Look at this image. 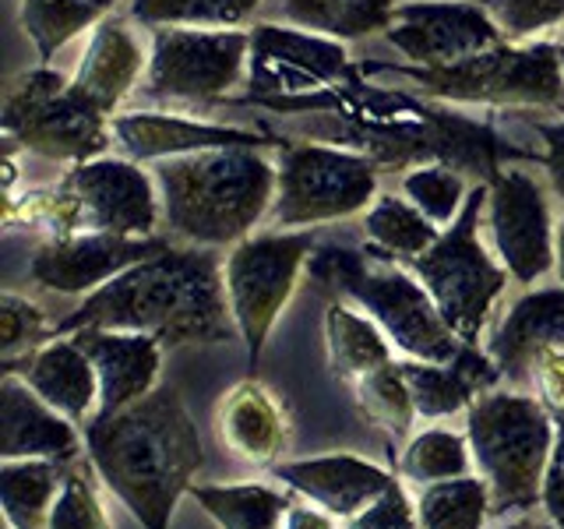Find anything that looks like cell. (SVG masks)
<instances>
[{"mask_svg": "<svg viewBox=\"0 0 564 529\" xmlns=\"http://www.w3.org/2000/svg\"><path fill=\"white\" fill-rule=\"evenodd\" d=\"M360 67L311 96L247 99L275 114H325L335 128L311 123L307 131L325 134L343 149H357L384 170H413L427 163H445L458 173H473L480 184H490L505 170L508 159H540L487 128L480 120L452 114L445 102L405 93V88L367 85Z\"/></svg>", "mask_w": 564, "mask_h": 529, "instance_id": "cell-1", "label": "cell"}, {"mask_svg": "<svg viewBox=\"0 0 564 529\" xmlns=\"http://www.w3.org/2000/svg\"><path fill=\"white\" fill-rule=\"evenodd\" d=\"M78 328L145 332L163 346L226 343L240 335L226 300L223 258L216 247L194 244H170L166 251L120 272L88 293L53 335H70Z\"/></svg>", "mask_w": 564, "mask_h": 529, "instance_id": "cell-2", "label": "cell"}, {"mask_svg": "<svg viewBox=\"0 0 564 529\" xmlns=\"http://www.w3.org/2000/svg\"><path fill=\"white\" fill-rule=\"evenodd\" d=\"M102 484L145 529H170L176 501L205 466L202 438L176 388H155L128 410L85 428Z\"/></svg>", "mask_w": 564, "mask_h": 529, "instance_id": "cell-3", "label": "cell"}, {"mask_svg": "<svg viewBox=\"0 0 564 529\" xmlns=\"http://www.w3.org/2000/svg\"><path fill=\"white\" fill-rule=\"evenodd\" d=\"M163 223L194 247H234L269 216L279 163L261 149H208L155 163Z\"/></svg>", "mask_w": 564, "mask_h": 529, "instance_id": "cell-4", "label": "cell"}, {"mask_svg": "<svg viewBox=\"0 0 564 529\" xmlns=\"http://www.w3.org/2000/svg\"><path fill=\"white\" fill-rule=\"evenodd\" d=\"M307 272L322 290L375 317L405 360L448 364L466 346L441 317L416 272L399 269L395 261H381L346 244H325L314 247Z\"/></svg>", "mask_w": 564, "mask_h": 529, "instance_id": "cell-5", "label": "cell"}, {"mask_svg": "<svg viewBox=\"0 0 564 529\" xmlns=\"http://www.w3.org/2000/svg\"><path fill=\"white\" fill-rule=\"evenodd\" d=\"M476 476L490 487L494 511L533 508L543 498L557 431L551 410L529 392H484L466 410Z\"/></svg>", "mask_w": 564, "mask_h": 529, "instance_id": "cell-6", "label": "cell"}, {"mask_svg": "<svg viewBox=\"0 0 564 529\" xmlns=\"http://www.w3.org/2000/svg\"><path fill=\"white\" fill-rule=\"evenodd\" d=\"M364 75H392L410 82L420 96L466 106H564V64L554 43H498L466 61L364 64Z\"/></svg>", "mask_w": 564, "mask_h": 529, "instance_id": "cell-7", "label": "cell"}, {"mask_svg": "<svg viewBox=\"0 0 564 529\" xmlns=\"http://www.w3.org/2000/svg\"><path fill=\"white\" fill-rule=\"evenodd\" d=\"M487 212V184H476L452 226L437 244L413 261L416 279L427 287L441 317L463 343L476 346L487 317L508 287V269L480 244V216Z\"/></svg>", "mask_w": 564, "mask_h": 529, "instance_id": "cell-8", "label": "cell"}, {"mask_svg": "<svg viewBox=\"0 0 564 529\" xmlns=\"http://www.w3.org/2000/svg\"><path fill=\"white\" fill-rule=\"evenodd\" d=\"M4 134L25 152L78 166L106 152L113 141V117L75 93L61 71L43 64L11 82L4 99Z\"/></svg>", "mask_w": 564, "mask_h": 529, "instance_id": "cell-9", "label": "cell"}, {"mask_svg": "<svg viewBox=\"0 0 564 529\" xmlns=\"http://www.w3.org/2000/svg\"><path fill=\"white\" fill-rule=\"evenodd\" d=\"M314 247V229H272L243 237L223 258L226 300L251 364H258L272 325L290 307Z\"/></svg>", "mask_w": 564, "mask_h": 529, "instance_id": "cell-10", "label": "cell"}, {"mask_svg": "<svg viewBox=\"0 0 564 529\" xmlns=\"http://www.w3.org/2000/svg\"><path fill=\"white\" fill-rule=\"evenodd\" d=\"M378 163L343 145H282L275 229H311L367 212L378 198Z\"/></svg>", "mask_w": 564, "mask_h": 529, "instance_id": "cell-11", "label": "cell"}, {"mask_svg": "<svg viewBox=\"0 0 564 529\" xmlns=\"http://www.w3.org/2000/svg\"><path fill=\"white\" fill-rule=\"evenodd\" d=\"M251 61V32L240 29H152L149 85L155 99L208 102L243 82Z\"/></svg>", "mask_w": 564, "mask_h": 529, "instance_id": "cell-12", "label": "cell"}, {"mask_svg": "<svg viewBox=\"0 0 564 529\" xmlns=\"http://www.w3.org/2000/svg\"><path fill=\"white\" fill-rule=\"evenodd\" d=\"M352 71L343 40L258 22L251 29V61H247V88L251 99L311 96L339 85Z\"/></svg>", "mask_w": 564, "mask_h": 529, "instance_id": "cell-13", "label": "cell"}, {"mask_svg": "<svg viewBox=\"0 0 564 529\" xmlns=\"http://www.w3.org/2000/svg\"><path fill=\"white\" fill-rule=\"evenodd\" d=\"M487 226L494 251L522 287L554 269L557 223L551 219V202L536 176L511 166L494 176L487 184Z\"/></svg>", "mask_w": 564, "mask_h": 529, "instance_id": "cell-14", "label": "cell"}, {"mask_svg": "<svg viewBox=\"0 0 564 529\" xmlns=\"http://www.w3.org/2000/svg\"><path fill=\"white\" fill-rule=\"evenodd\" d=\"M64 184L78 194L82 234L155 237L163 219L155 173H145L134 159H88L64 173Z\"/></svg>", "mask_w": 564, "mask_h": 529, "instance_id": "cell-15", "label": "cell"}, {"mask_svg": "<svg viewBox=\"0 0 564 529\" xmlns=\"http://www.w3.org/2000/svg\"><path fill=\"white\" fill-rule=\"evenodd\" d=\"M384 40L392 43L405 61L420 67H441L466 61L473 53H484L498 43H508L501 25L480 0H416L399 4L392 25L384 29Z\"/></svg>", "mask_w": 564, "mask_h": 529, "instance_id": "cell-16", "label": "cell"}, {"mask_svg": "<svg viewBox=\"0 0 564 529\" xmlns=\"http://www.w3.org/2000/svg\"><path fill=\"white\" fill-rule=\"evenodd\" d=\"M166 237H117V234H75L50 237L29 261L35 287L53 293H96L120 272L166 251Z\"/></svg>", "mask_w": 564, "mask_h": 529, "instance_id": "cell-17", "label": "cell"}, {"mask_svg": "<svg viewBox=\"0 0 564 529\" xmlns=\"http://www.w3.org/2000/svg\"><path fill=\"white\" fill-rule=\"evenodd\" d=\"M113 138L120 152L134 163H163L176 155H194L208 149H272L286 145L269 134L226 128V123L191 120L176 114H155V110H134L113 117Z\"/></svg>", "mask_w": 564, "mask_h": 529, "instance_id": "cell-18", "label": "cell"}, {"mask_svg": "<svg viewBox=\"0 0 564 529\" xmlns=\"http://www.w3.org/2000/svg\"><path fill=\"white\" fill-rule=\"evenodd\" d=\"M70 335L93 357L99 375V410L93 420H106L128 410V406L159 388L163 343L152 339V335L120 328H78Z\"/></svg>", "mask_w": 564, "mask_h": 529, "instance_id": "cell-19", "label": "cell"}, {"mask_svg": "<svg viewBox=\"0 0 564 529\" xmlns=\"http://www.w3.org/2000/svg\"><path fill=\"white\" fill-rule=\"evenodd\" d=\"M4 375H18L35 396L46 399L78 428H88L99 410V375L93 357L78 346L75 335H53L43 346L25 353L22 360H8Z\"/></svg>", "mask_w": 564, "mask_h": 529, "instance_id": "cell-20", "label": "cell"}, {"mask_svg": "<svg viewBox=\"0 0 564 529\" xmlns=\"http://www.w3.org/2000/svg\"><path fill=\"white\" fill-rule=\"evenodd\" d=\"M78 455V423L53 410L18 375H4L0 381V458H50V463L70 466Z\"/></svg>", "mask_w": 564, "mask_h": 529, "instance_id": "cell-21", "label": "cell"}, {"mask_svg": "<svg viewBox=\"0 0 564 529\" xmlns=\"http://www.w3.org/2000/svg\"><path fill=\"white\" fill-rule=\"evenodd\" d=\"M141 75H149V53L141 46V35L123 14H102L70 78L75 93H82L106 117H113Z\"/></svg>", "mask_w": 564, "mask_h": 529, "instance_id": "cell-22", "label": "cell"}, {"mask_svg": "<svg viewBox=\"0 0 564 529\" xmlns=\"http://www.w3.org/2000/svg\"><path fill=\"white\" fill-rule=\"evenodd\" d=\"M212 423L219 445L247 466H275L290 445L286 410L258 378H243L223 392Z\"/></svg>", "mask_w": 564, "mask_h": 529, "instance_id": "cell-23", "label": "cell"}, {"mask_svg": "<svg viewBox=\"0 0 564 529\" xmlns=\"http://www.w3.org/2000/svg\"><path fill=\"white\" fill-rule=\"evenodd\" d=\"M564 346V287L522 293L487 339V357L508 381H533V367L546 349Z\"/></svg>", "mask_w": 564, "mask_h": 529, "instance_id": "cell-24", "label": "cell"}, {"mask_svg": "<svg viewBox=\"0 0 564 529\" xmlns=\"http://www.w3.org/2000/svg\"><path fill=\"white\" fill-rule=\"evenodd\" d=\"M275 476L335 519L360 516L370 501H378L395 484V476L388 469L367 463L360 455H339V452L300 458V463H279Z\"/></svg>", "mask_w": 564, "mask_h": 529, "instance_id": "cell-25", "label": "cell"}, {"mask_svg": "<svg viewBox=\"0 0 564 529\" xmlns=\"http://www.w3.org/2000/svg\"><path fill=\"white\" fill-rule=\"evenodd\" d=\"M399 367H402L405 385H410L416 417L423 420H448L455 413H466L469 406L484 392H490V385L501 378L498 364L469 343L448 364L402 360Z\"/></svg>", "mask_w": 564, "mask_h": 529, "instance_id": "cell-26", "label": "cell"}, {"mask_svg": "<svg viewBox=\"0 0 564 529\" xmlns=\"http://www.w3.org/2000/svg\"><path fill=\"white\" fill-rule=\"evenodd\" d=\"M325 349L332 370L349 385L395 360V346L375 317L360 314V307H349L346 300H332L325 311Z\"/></svg>", "mask_w": 564, "mask_h": 529, "instance_id": "cell-27", "label": "cell"}, {"mask_svg": "<svg viewBox=\"0 0 564 529\" xmlns=\"http://www.w3.org/2000/svg\"><path fill=\"white\" fill-rule=\"evenodd\" d=\"M364 237L367 255L381 261H416L427 255L441 237V226L431 223L410 198H395V194H378L375 205L364 216Z\"/></svg>", "mask_w": 564, "mask_h": 529, "instance_id": "cell-28", "label": "cell"}, {"mask_svg": "<svg viewBox=\"0 0 564 529\" xmlns=\"http://www.w3.org/2000/svg\"><path fill=\"white\" fill-rule=\"evenodd\" d=\"M64 463L50 458H4L0 466V505L8 529H46L53 498L64 484Z\"/></svg>", "mask_w": 564, "mask_h": 529, "instance_id": "cell-29", "label": "cell"}, {"mask_svg": "<svg viewBox=\"0 0 564 529\" xmlns=\"http://www.w3.org/2000/svg\"><path fill=\"white\" fill-rule=\"evenodd\" d=\"M395 0H282V14L293 25L332 35V40H364L392 25Z\"/></svg>", "mask_w": 564, "mask_h": 529, "instance_id": "cell-30", "label": "cell"}, {"mask_svg": "<svg viewBox=\"0 0 564 529\" xmlns=\"http://www.w3.org/2000/svg\"><path fill=\"white\" fill-rule=\"evenodd\" d=\"M191 494L219 529H279L293 505V498L269 484H194Z\"/></svg>", "mask_w": 564, "mask_h": 529, "instance_id": "cell-31", "label": "cell"}, {"mask_svg": "<svg viewBox=\"0 0 564 529\" xmlns=\"http://www.w3.org/2000/svg\"><path fill=\"white\" fill-rule=\"evenodd\" d=\"M490 511V487L473 473L423 487L416 498L420 529H484Z\"/></svg>", "mask_w": 564, "mask_h": 529, "instance_id": "cell-32", "label": "cell"}, {"mask_svg": "<svg viewBox=\"0 0 564 529\" xmlns=\"http://www.w3.org/2000/svg\"><path fill=\"white\" fill-rule=\"evenodd\" d=\"M469 473H473L469 438L448 428H427L413 434L399 458V476L416 487H431V484L455 481V476H469Z\"/></svg>", "mask_w": 564, "mask_h": 529, "instance_id": "cell-33", "label": "cell"}, {"mask_svg": "<svg viewBox=\"0 0 564 529\" xmlns=\"http://www.w3.org/2000/svg\"><path fill=\"white\" fill-rule=\"evenodd\" d=\"M261 0H128L134 22L149 29H237Z\"/></svg>", "mask_w": 564, "mask_h": 529, "instance_id": "cell-34", "label": "cell"}, {"mask_svg": "<svg viewBox=\"0 0 564 529\" xmlns=\"http://www.w3.org/2000/svg\"><path fill=\"white\" fill-rule=\"evenodd\" d=\"M99 18L102 11L93 0H22V29L43 64L85 29H96Z\"/></svg>", "mask_w": 564, "mask_h": 529, "instance_id": "cell-35", "label": "cell"}, {"mask_svg": "<svg viewBox=\"0 0 564 529\" xmlns=\"http://www.w3.org/2000/svg\"><path fill=\"white\" fill-rule=\"evenodd\" d=\"M4 223L8 226H25V229H43L50 237H75L82 234V205L78 194L64 181L53 187L25 191L22 198H8L4 205Z\"/></svg>", "mask_w": 564, "mask_h": 529, "instance_id": "cell-36", "label": "cell"}, {"mask_svg": "<svg viewBox=\"0 0 564 529\" xmlns=\"http://www.w3.org/2000/svg\"><path fill=\"white\" fill-rule=\"evenodd\" d=\"M469 191L473 187L466 184V176L445 163L413 166L402 176V194L437 226H452L458 219Z\"/></svg>", "mask_w": 564, "mask_h": 529, "instance_id": "cell-37", "label": "cell"}, {"mask_svg": "<svg viewBox=\"0 0 564 529\" xmlns=\"http://www.w3.org/2000/svg\"><path fill=\"white\" fill-rule=\"evenodd\" d=\"M352 392H357L360 413L367 420H375L378 428L395 431V434H405L413 428L416 406L410 396V385H405V378H402V367L395 360L381 370H375V375L360 378L357 385H352Z\"/></svg>", "mask_w": 564, "mask_h": 529, "instance_id": "cell-38", "label": "cell"}, {"mask_svg": "<svg viewBox=\"0 0 564 529\" xmlns=\"http://www.w3.org/2000/svg\"><path fill=\"white\" fill-rule=\"evenodd\" d=\"M508 43H525L564 25V0H480Z\"/></svg>", "mask_w": 564, "mask_h": 529, "instance_id": "cell-39", "label": "cell"}, {"mask_svg": "<svg viewBox=\"0 0 564 529\" xmlns=\"http://www.w3.org/2000/svg\"><path fill=\"white\" fill-rule=\"evenodd\" d=\"M46 529H110L99 494L85 481L82 469L64 473V484L46 516Z\"/></svg>", "mask_w": 564, "mask_h": 529, "instance_id": "cell-40", "label": "cell"}, {"mask_svg": "<svg viewBox=\"0 0 564 529\" xmlns=\"http://www.w3.org/2000/svg\"><path fill=\"white\" fill-rule=\"evenodd\" d=\"M0 349H4V360L25 357L35 346H43L46 335V314L40 304H32L29 296L4 293L0 296Z\"/></svg>", "mask_w": 564, "mask_h": 529, "instance_id": "cell-41", "label": "cell"}, {"mask_svg": "<svg viewBox=\"0 0 564 529\" xmlns=\"http://www.w3.org/2000/svg\"><path fill=\"white\" fill-rule=\"evenodd\" d=\"M349 529H420L416 501H410L405 487L395 481L378 501H370L360 516L349 519Z\"/></svg>", "mask_w": 564, "mask_h": 529, "instance_id": "cell-42", "label": "cell"}, {"mask_svg": "<svg viewBox=\"0 0 564 529\" xmlns=\"http://www.w3.org/2000/svg\"><path fill=\"white\" fill-rule=\"evenodd\" d=\"M533 388L536 399L564 420V346L546 349L533 367Z\"/></svg>", "mask_w": 564, "mask_h": 529, "instance_id": "cell-43", "label": "cell"}, {"mask_svg": "<svg viewBox=\"0 0 564 529\" xmlns=\"http://www.w3.org/2000/svg\"><path fill=\"white\" fill-rule=\"evenodd\" d=\"M536 131L543 138L540 163L546 166V176H551V187L557 191V198H564V120L540 123Z\"/></svg>", "mask_w": 564, "mask_h": 529, "instance_id": "cell-44", "label": "cell"}, {"mask_svg": "<svg viewBox=\"0 0 564 529\" xmlns=\"http://www.w3.org/2000/svg\"><path fill=\"white\" fill-rule=\"evenodd\" d=\"M279 529H335V516H328L325 508H314L311 501L307 505L293 501Z\"/></svg>", "mask_w": 564, "mask_h": 529, "instance_id": "cell-45", "label": "cell"}, {"mask_svg": "<svg viewBox=\"0 0 564 529\" xmlns=\"http://www.w3.org/2000/svg\"><path fill=\"white\" fill-rule=\"evenodd\" d=\"M508 529H557L551 516H522L519 522H511Z\"/></svg>", "mask_w": 564, "mask_h": 529, "instance_id": "cell-46", "label": "cell"}, {"mask_svg": "<svg viewBox=\"0 0 564 529\" xmlns=\"http://www.w3.org/2000/svg\"><path fill=\"white\" fill-rule=\"evenodd\" d=\"M554 247H557V261H554V269H557V279H561V287H564V219L557 223V240H554Z\"/></svg>", "mask_w": 564, "mask_h": 529, "instance_id": "cell-47", "label": "cell"}, {"mask_svg": "<svg viewBox=\"0 0 564 529\" xmlns=\"http://www.w3.org/2000/svg\"><path fill=\"white\" fill-rule=\"evenodd\" d=\"M14 176H18V163H14V152L8 149V155H4V187H8V194H11Z\"/></svg>", "mask_w": 564, "mask_h": 529, "instance_id": "cell-48", "label": "cell"}, {"mask_svg": "<svg viewBox=\"0 0 564 529\" xmlns=\"http://www.w3.org/2000/svg\"><path fill=\"white\" fill-rule=\"evenodd\" d=\"M93 4H96L99 11H110V8L117 4V0H93Z\"/></svg>", "mask_w": 564, "mask_h": 529, "instance_id": "cell-49", "label": "cell"}, {"mask_svg": "<svg viewBox=\"0 0 564 529\" xmlns=\"http://www.w3.org/2000/svg\"><path fill=\"white\" fill-rule=\"evenodd\" d=\"M561 46V64H564V43H557Z\"/></svg>", "mask_w": 564, "mask_h": 529, "instance_id": "cell-50", "label": "cell"}, {"mask_svg": "<svg viewBox=\"0 0 564 529\" xmlns=\"http://www.w3.org/2000/svg\"><path fill=\"white\" fill-rule=\"evenodd\" d=\"M561 43H564V40H561Z\"/></svg>", "mask_w": 564, "mask_h": 529, "instance_id": "cell-51", "label": "cell"}]
</instances>
